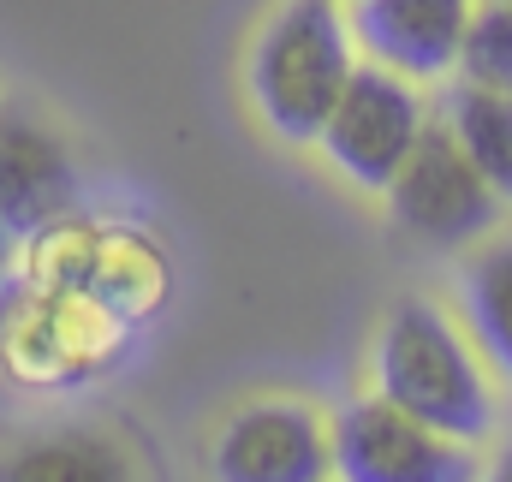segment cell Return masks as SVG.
Wrapping results in <instances>:
<instances>
[{
    "mask_svg": "<svg viewBox=\"0 0 512 482\" xmlns=\"http://www.w3.org/2000/svg\"><path fill=\"white\" fill-rule=\"evenodd\" d=\"M114 310H102L96 298L72 292V286H48V280H0V369L24 387H72L90 369H102Z\"/></svg>",
    "mask_w": 512,
    "mask_h": 482,
    "instance_id": "3",
    "label": "cell"
},
{
    "mask_svg": "<svg viewBox=\"0 0 512 482\" xmlns=\"http://www.w3.org/2000/svg\"><path fill=\"white\" fill-rule=\"evenodd\" d=\"M78 209V161L42 120L0 108V227L12 239L42 233Z\"/></svg>",
    "mask_w": 512,
    "mask_h": 482,
    "instance_id": "8",
    "label": "cell"
},
{
    "mask_svg": "<svg viewBox=\"0 0 512 482\" xmlns=\"http://www.w3.org/2000/svg\"><path fill=\"white\" fill-rule=\"evenodd\" d=\"M328 471V429L304 399H256L215 435V477L227 482H316Z\"/></svg>",
    "mask_w": 512,
    "mask_h": 482,
    "instance_id": "7",
    "label": "cell"
},
{
    "mask_svg": "<svg viewBox=\"0 0 512 482\" xmlns=\"http://www.w3.org/2000/svg\"><path fill=\"white\" fill-rule=\"evenodd\" d=\"M459 84L477 90H507L512 96V0H483L471 6L465 42H459Z\"/></svg>",
    "mask_w": 512,
    "mask_h": 482,
    "instance_id": "12",
    "label": "cell"
},
{
    "mask_svg": "<svg viewBox=\"0 0 512 482\" xmlns=\"http://www.w3.org/2000/svg\"><path fill=\"white\" fill-rule=\"evenodd\" d=\"M441 120L453 125V137L465 143V155L483 167V179L501 191V203H512V96L507 90L459 84L447 96Z\"/></svg>",
    "mask_w": 512,
    "mask_h": 482,
    "instance_id": "11",
    "label": "cell"
},
{
    "mask_svg": "<svg viewBox=\"0 0 512 482\" xmlns=\"http://www.w3.org/2000/svg\"><path fill=\"white\" fill-rule=\"evenodd\" d=\"M465 322H471V346L495 375L512 381V239L489 244L483 256H471L465 268Z\"/></svg>",
    "mask_w": 512,
    "mask_h": 482,
    "instance_id": "10",
    "label": "cell"
},
{
    "mask_svg": "<svg viewBox=\"0 0 512 482\" xmlns=\"http://www.w3.org/2000/svg\"><path fill=\"white\" fill-rule=\"evenodd\" d=\"M6 477H126V465H120V447H108V441H96V435H54V441H36V447H24L12 465H6Z\"/></svg>",
    "mask_w": 512,
    "mask_h": 482,
    "instance_id": "13",
    "label": "cell"
},
{
    "mask_svg": "<svg viewBox=\"0 0 512 482\" xmlns=\"http://www.w3.org/2000/svg\"><path fill=\"white\" fill-rule=\"evenodd\" d=\"M12 262H18V239H12V233L0 227V280L12 274Z\"/></svg>",
    "mask_w": 512,
    "mask_h": 482,
    "instance_id": "14",
    "label": "cell"
},
{
    "mask_svg": "<svg viewBox=\"0 0 512 482\" xmlns=\"http://www.w3.org/2000/svg\"><path fill=\"white\" fill-rule=\"evenodd\" d=\"M352 24L340 0H286L251 48L245 84L262 125L286 143H316L328 108L352 78Z\"/></svg>",
    "mask_w": 512,
    "mask_h": 482,
    "instance_id": "2",
    "label": "cell"
},
{
    "mask_svg": "<svg viewBox=\"0 0 512 482\" xmlns=\"http://www.w3.org/2000/svg\"><path fill=\"white\" fill-rule=\"evenodd\" d=\"M423 125H429V114H423V96L411 90V78L370 60V66H352V78H346L340 102L328 108L316 143L328 149V161L358 191H387V179L417 149Z\"/></svg>",
    "mask_w": 512,
    "mask_h": 482,
    "instance_id": "5",
    "label": "cell"
},
{
    "mask_svg": "<svg viewBox=\"0 0 512 482\" xmlns=\"http://www.w3.org/2000/svg\"><path fill=\"white\" fill-rule=\"evenodd\" d=\"M501 477L512 482V441H507V453H501Z\"/></svg>",
    "mask_w": 512,
    "mask_h": 482,
    "instance_id": "15",
    "label": "cell"
},
{
    "mask_svg": "<svg viewBox=\"0 0 512 482\" xmlns=\"http://www.w3.org/2000/svg\"><path fill=\"white\" fill-rule=\"evenodd\" d=\"M328 453H334V471L346 482H459L471 471L459 441L435 435L411 411L387 405L382 393L334 411Z\"/></svg>",
    "mask_w": 512,
    "mask_h": 482,
    "instance_id": "6",
    "label": "cell"
},
{
    "mask_svg": "<svg viewBox=\"0 0 512 482\" xmlns=\"http://www.w3.org/2000/svg\"><path fill=\"white\" fill-rule=\"evenodd\" d=\"M387 209L417 244L453 250V244H471L495 227L501 191L483 179V167L465 155L453 125L441 120V125H423L417 149L387 179Z\"/></svg>",
    "mask_w": 512,
    "mask_h": 482,
    "instance_id": "4",
    "label": "cell"
},
{
    "mask_svg": "<svg viewBox=\"0 0 512 482\" xmlns=\"http://www.w3.org/2000/svg\"><path fill=\"white\" fill-rule=\"evenodd\" d=\"M477 0H352V42L399 78H447Z\"/></svg>",
    "mask_w": 512,
    "mask_h": 482,
    "instance_id": "9",
    "label": "cell"
},
{
    "mask_svg": "<svg viewBox=\"0 0 512 482\" xmlns=\"http://www.w3.org/2000/svg\"><path fill=\"white\" fill-rule=\"evenodd\" d=\"M376 393L435 435L471 447L495 429V387L483 352L429 298H399L376 334Z\"/></svg>",
    "mask_w": 512,
    "mask_h": 482,
    "instance_id": "1",
    "label": "cell"
}]
</instances>
